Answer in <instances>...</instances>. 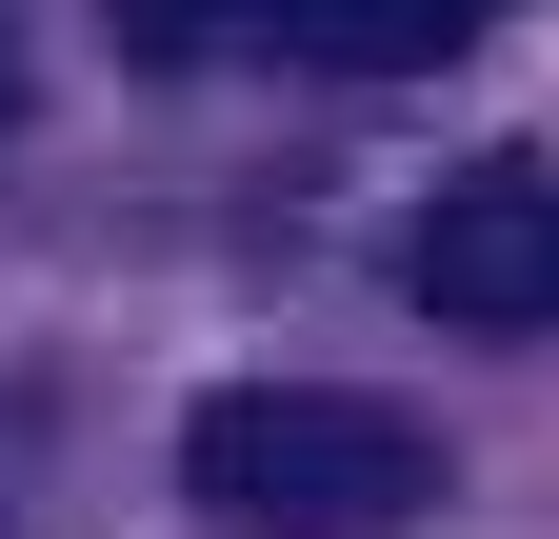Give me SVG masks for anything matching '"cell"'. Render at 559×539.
<instances>
[{
	"label": "cell",
	"instance_id": "cell-5",
	"mask_svg": "<svg viewBox=\"0 0 559 539\" xmlns=\"http://www.w3.org/2000/svg\"><path fill=\"white\" fill-rule=\"evenodd\" d=\"M0 141H21V21H0Z\"/></svg>",
	"mask_w": 559,
	"mask_h": 539
},
{
	"label": "cell",
	"instance_id": "cell-3",
	"mask_svg": "<svg viewBox=\"0 0 559 539\" xmlns=\"http://www.w3.org/2000/svg\"><path fill=\"white\" fill-rule=\"evenodd\" d=\"M500 0H280V60H320V81H419V60H460Z\"/></svg>",
	"mask_w": 559,
	"mask_h": 539
},
{
	"label": "cell",
	"instance_id": "cell-1",
	"mask_svg": "<svg viewBox=\"0 0 559 539\" xmlns=\"http://www.w3.org/2000/svg\"><path fill=\"white\" fill-rule=\"evenodd\" d=\"M180 500L221 539H419L440 519V440L360 380H221L180 420Z\"/></svg>",
	"mask_w": 559,
	"mask_h": 539
},
{
	"label": "cell",
	"instance_id": "cell-4",
	"mask_svg": "<svg viewBox=\"0 0 559 539\" xmlns=\"http://www.w3.org/2000/svg\"><path fill=\"white\" fill-rule=\"evenodd\" d=\"M260 21H280V0H120L140 60H221V40H260Z\"/></svg>",
	"mask_w": 559,
	"mask_h": 539
},
{
	"label": "cell",
	"instance_id": "cell-2",
	"mask_svg": "<svg viewBox=\"0 0 559 539\" xmlns=\"http://www.w3.org/2000/svg\"><path fill=\"white\" fill-rule=\"evenodd\" d=\"M400 280H419V320H460V340H559V160L440 180L419 240H400Z\"/></svg>",
	"mask_w": 559,
	"mask_h": 539
}]
</instances>
